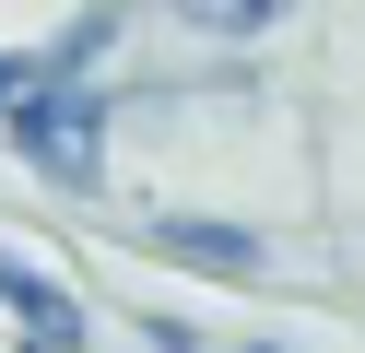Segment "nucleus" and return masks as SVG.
<instances>
[{"label":"nucleus","instance_id":"f257e3e1","mask_svg":"<svg viewBox=\"0 0 365 353\" xmlns=\"http://www.w3.org/2000/svg\"><path fill=\"white\" fill-rule=\"evenodd\" d=\"M95 141H106V106H95L83 83H36V94H24V153L48 165L59 188H95V165H106Z\"/></svg>","mask_w":365,"mask_h":353},{"label":"nucleus","instance_id":"f03ea898","mask_svg":"<svg viewBox=\"0 0 365 353\" xmlns=\"http://www.w3.org/2000/svg\"><path fill=\"white\" fill-rule=\"evenodd\" d=\"M0 306H12V318L36 329V353H71V342H83V306L59 295L48 271H24V259H12V247H0Z\"/></svg>","mask_w":365,"mask_h":353},{"label":"nucleus","instance_id":"7ed1b4c3","mask_svg":"<svg viewBox=\"0 0 365 353\" xmlns=\"http://www.w3.org/2000/svg\"><path fill=\"white\" fill-rule=\"evenodd\" d=\"M177 259H200V271H259V235L247 224H165Z\"/></svg>","mask_w":365,"mask_h":353},{"label":"nucleus","instance_id":"20e7f679","mask_svg":"<svg viewBox=\"0 0 365 353\" xmlns=\"http://www.w3.org/2000/svg\"><path fill=\"white\" fill-rule=\"evenodd\" d=\"M12 83H24V59H0V94H12Z\"/></svg>","mask_w":365,"mask_h":353}]
</instances>
